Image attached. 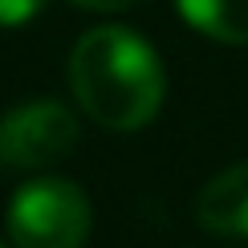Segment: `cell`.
Masks as SVG:
<instances>
[{
  "label": "cell",
  "mask_w": 248,
  "mask_h": 248,
  "mask_svg": "<svg viewBox=\"0 0 248 248\" xmlns=\"http://www.w3.org/2000/svg\"><path fill=\"white\" fill-rule=\"evenodd\" d=\"M69 90L86 118L110 130H139L159 114L167 78L159 53L122 25H98L69 53Z\"/></svg>",
  "instance_id": "cell-1"
},
{
  "label": "cell",
  "mask_w": 248,
  "mask_h": 248,
  "mask_svg": "<svg viewBox=\"0 0 248 248\" xmlns=\"http://www.w3.org/2000/svg\"><path fill=\"white\" fill-rule=\"evenodd\" d=\"M81 130L61 102H25L0 118V163L4 167H49L78 147Z\"/></svg>",
  "instance_id": "cell-3"
},
{
  "label": "cell",
  "mask_w": 248,
  "mask_h": 248,
  "mask_svg": "<svg viewBox=\"0 0 248 248\" xmlns=\"http://www.w3.org/2000/svg\"><path fill=\"white\" fill-rule=\"evenodd\" d=\"M4 220L16 248H81L90 236V200L69 179H33L16 187Z\"/></svg>",
  "instance_id": "cell-2"
},
{
  "label": "cell",
  "mask_w": 248,
  "mask_h": 248,
  "mask_svg": "<svg viewBox=\"0 0 248 248\" xmlns=\"http://www.w3.org/2000/svg\"><path fill=\"white\" fill-rule=\"evenodd\" d=\"M78 8H90V13H122V8L139 4V0H69Z\"/></svg>",
  "instance_id": "cell-7"
},
{
  "label": "cell",
  "mask_w": 248,
  "mask_h": 248,
  "mask_svg": "<svg viewBox=\"0 0 248 248\" xmlns=\"http://www.w3.org/2000/svg\"><path fill=\"white\" fill-rule=\"evenodd\" d=\"M195 224L216 236H248V159L200 187Z\"/></svg>",
  "instance_id": "cell-4"
},
{
  "label": "cell",
  "mask_w": 248,
  "mask_h": 248,
  "mask_svg": "<svg viewBox=\"0 0 248 248\" xmlns=\"http://www.w3.org/2000/svg\"><path fill=\"white\" fill-rule=\"evenodd\" d=\"M41 8H45V0H0V29H20V25H29Z\"/></svg>",
  "instance_id": "cell-6"
},
{
  "label": "cell",
  "mask_w": 248,
  "mask_h": 248,
  "mask_svg": "<svg viewBox=\"0 0 248 248\" xmlns=\"http://www.w3.org/2000/svg\"><path fill=\"white\" fill-rule=\"evenodd\" d=\"M183 20L212 41L248 45V0H175Z\"/></svg>",
  "instance_id": "cell-5"
},
{
  "label": "cell",
  "mask_w": 248,
  "mask_h": 248,
  "mask_svg": "<svg viewBox=\"0 0 248 248\" xmlns=\"http://www.w3.org/2000/svg\"><path fill=\"white\" fill-rule=\"evenodd\" d=\"M0 248H8V244H0Z\"/></svg>",
  "instance_id": "cell-8"
}]
</instances>
